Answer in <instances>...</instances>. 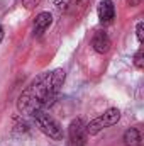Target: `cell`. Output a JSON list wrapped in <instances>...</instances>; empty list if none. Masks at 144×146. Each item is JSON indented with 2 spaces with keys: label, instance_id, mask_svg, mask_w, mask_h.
I'll return each mask as SVG.
<instances>
[{
  "label": "cell",
  "instance_id": "obj_1",
  "mask_svg": "<svg viewBox=\"0 0 144 146\" xmlns=\"http://www.w3.org/2000/svg\"><path fill=\"white\" fill-rule=\"evenodd\" d=\"M65 78H66V72L61 68L41 73L19 95V100H17L19 112L27 114V115H34L36 112L49 107L56 100V97L65 83Z\"/></svg>",
  "mask_w": 144,
  "mask_h": 146
},
{
  "label": "cell",
  "instance_id": "obj_2",
  "mask_svg": "<svg viewBox=\"0 0 144 146\" xmlns=\"http://www.w3.org/2000/svg\"><path fill=\"white\" fill-rule=\"evenodd\" d=\"M119 119H120V110L117 109V107H110L104 114H100L98 117L92 119L88 124H85V131H87V134L95 136L100 131H104L107 127H112L114 124H117Z\"/></svg>",
  "mask_w": 144,
  "mask_h": 146
},
{
  "label": "cell",
  "instance_id": "obj_3",
  "mask_svg": "<svg viewBox=\"0 0 144 146\" xmlns=\"http://www.w3.org/2000/svg\"><path fill=\"white\" fill-rule=\"evenodd\" d=\"M34 121H36L37 127L46 134V136H49L51 139H56V141H59V139H63V127H61V124L51 115V114H48L46 110H39L36 112L34 115Z\"/></svg>",
  "mask_w": 144,
  "mask_h": 146
},
{
  "label": "cell",
  "instance_id": "obj_4",
  "mask_svg": "<svg viewBox=\"0 0 144 146\" xmlns=\"http://www.w3.org/2000/svg\"><path fill=\"white\" fill-rule=\"evenodd\" d=\"M87 143V131L83 119H73L68 126V146H85Z\"/></svg>",
  "mask_w": 144,
  "mask_h": 146
},
{
  "label": "cell",
  "instance_id": "obj_5",
  "mask_svg": "<svg viewBox=\"0 0 144 146\" xmlns=\"http://www.w3.org/2000/svg\"><path fill=\"white\" fill-rule=\"evenodd\" d=\"M92 48L98 53V54H107L112 48V41L105 31H97L92 37Z\"/></svg>",
  "mask_w": 144,
  "mask_h": 146
},
{
  "label": "cell",
  "instance_id": "obj_6",
  "mask_svg": "<svg viewBox=\"0 0 144 146\" xmlns=\"http://www.w3.org/2000/svg\"><path fill=\"white\" fill-rule=\"evenodd\" d=\"M97 14H98L100 22H104V24L110 22V21L114 19V15H115V7H114L112 0H102V2L98 3Z\"/></svg>",
  "mask_w": 144,
  "mask_h": 146
},
{
  "label": "cell",
  "instance_id": "obj_7",
  "mask_svg": "<svg viewBox=\"0 0 144 146\" xmlns=\"http://www.w3.org/2000/svg\"><path fill=\"white\" fill-rule=\"evenodd\" d=\"M51 24H53V15L49 12L37 14L36 21H34V36H41Z\"/></svg>",
  "mask_w": 144,
  "mask_h": 146
},
{
  "label": "cell",
  "instance_id": "obj_8",
  "mask_svg": "<svg viewBox=\"0 0 144 146\" xmlns=\"http://www.w3.org/2000/svg\"><path fill=\"white\" fill-rule=\"evenodd\" d=\"M122 141H124V145H126V146H143L141 133H139L136 127H129V129L124 133Z\"/></svg>",
  "mask_w": 144,
  "mask_h": 146
},
{
  "label": "cell",
  "instance_id": "obj_9",
  "mask_svg": "<svg viewBox=\"0 0 144 146\" xmlns=\"http://www.w3.org/2000/svg\"><path fill=\"white\" fill-rule=\"evenodd\" d=\"M88 2H90V0H71V2L68 3V10H66V12H70L73 15H78V14H81V12L87 9Z\"/></svg>",
  "mask_w": 144,
  "mask_h": 146
},
{
  "label": "cell",
  "instance_id": "obj_10",
  "mask_svg": "<svg viewBox=\"0 0 144 146\" xmlns=\"http://www.w3.org/2000/svg\"><path fill=\"white\" fill-rule=\"evenodd\" d=\"M143 54H144V49H143V48H139V49H137V53H136V56H134V66H136V68H139V70L144 66Z\"/></svg>",
  "mask_w": 144,
  "mask_h": 146
},
{
  "label": "cell",
  "instance_id": "obj_11",
  "mask_svg": "<svg viewBox=\"0 0 144 146\" xmlns=\"http://www.w3.org/2000/svg\"><path fill=\"white\" fill-rule=\"evenodd\" d=\"M136 36H137V41L143 44V41H144V22H137V26H136Z\"/></svg>",
  "mask_w": 144,
  "mask_h": 146
},
{
  "label": "cell",
  "instance_id": "obj_12",
  "mask_svg": "<svg viewBox=\"0 0 144 146\" xmlns=\"http://www.w3.org/2000/svg\"><path fill=\"white\" fill-rule=\"evenodd\" d=\"M127 2H129V5H132V7H136V5H139V3H141L143 0H127Z\"/></svg>",
  "mask_w": 144,
  "mask_h": 146
},
{
  "label": "cell",
  "instance_id": "obj_13",
  "mask_svg": "<svg viewBox=\"0 0 144 146\" xmlns=\"http://www.w3.org/2000/svg\"><path fill=\"white\" fill-rule=\"evenodd\" d=\"M2 39H3V27L0 26V42H2Z\"/></svg>",
  "mask_w": 144,
  "mask_h": 146
}]
</instances>
